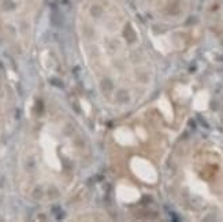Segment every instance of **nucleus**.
Here are the masks:
<instances>
[{"label": "nucleus", "instance_id": "1", "mask_svg": "<svg viewBox=\"0 0 223 222\" xmlns=\"http://www.w3.org/2000/svg\"><path fill=\"white\" fill-rule=\"evenodd\" d=\"M78 51L96 96L117 114L146 97L155 63L136 21L118 0H79L75 11Z\"/></svg>", "mask_w": 223, "mask_h": 222}, {"label": "nucleus", "instance_id": "3", "mask_svg": "<svg viewBox=\"0 0 223 222\" xmlns=\"http://www.w3.org/2000/svg\"><path fill=\"white\" fill-rule=\"evenodd\" d=\"M142 7L157 19L174 22L182 19L190 10L192 0H138Z\"/></svg>", "mask_w": 223, "mask_h": 222}, {"label": "nucleus", "instance_id": "4", "mask_svg": "<svg viewBox=\"0 0 223 222\" xmlns=\"http://www.w3.org/2000/svg\"><path fill=\"white\" fill-rule=\"evenodd\" d=\"M207 25L215 39L223 45V0H209L207 6Z\"/></svg>", "mask_w": 223, "mask_h": 222}, {"label": "nucleus", "instance_id": "2", "mask_svg": "<svg viewBox=\"0 0 223 222\" xmlns=\"http://www.w3.org/2000/svg\"><path fill=\"white\" fill-rule=\"evenodd\" d=\"M167 189L190 219H223V150L207 139L181 144L170 159Z\"/></svg>", "mask_w": 223, "mask_h": 222}, {"label": "nucleus", "instance_id": "5", "mask_svg": "<svg viewBox=\"0 0 223 222\" xmlns=\"http://www.w3.org/2000/svg\"><path fill=\"white\" fill-rule=\"evenodd\" d=\"M18 1H23L29 14H33L34 8L30 6V0H0V12L4 14H14L18 8Z\"/></svg>", "mask_w": 223, "mask_h": 222}]
</instances>
